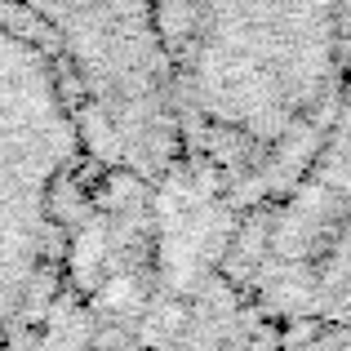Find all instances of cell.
Segmentation results:
<instances>
[{"mask_svg":"<svg viewBox=\"0 0 351 351\" xmlns=\"http://www.w3.org/2000/svg\"><path fill=\"white\" fill-rule=\"evenodd\" d=\"M85 147V94L40 9L0 5V351L36 302Z\"/></svg>","mask_w":351,"mask_h":351,"instance_id":"7a4b0ae2","label":"cell"},{"mask_svg":"<svg viewBox=\"0 0 351 351\" xmlns=\"http://www.w3.org/2000/svg\"><path fill=\"white\" fill-rule=\"evenodd\" d=\"M71 58L85 112L103 107L125 147H160L178 125L173 62L156 9H40Z\"/></svg>","mask_w":351,"mask_h":351,"instance_id":"3957f363","label":"cell"},{"mask_svg":"<svg viewBox=\"0 0 351 351\" xmlns=\"http://www.w3.org/2000/svg\"><path fill=\"white\" fill-rule=\"evenodd\" d=\"M298 351H351V320H338V325H325L320 334H311Z\"/></svg>","mask_w":351,"mask_h":351,"instance_id":"277c9868","label":"cell"},{"mask_svg":"<svg viewBox=\"0 0 351 351\" xmlns=\"http://www.w3.org/2000/svg\"><path fill=\"white\" fill-rule=\"evenodd\" d=\"M173 62L178 125L249 173L338 107L351 9H156Z\"/></svg>","mask_w":351,"mask_h":351,"instance_id":"6da1fadb","label":"cell"}]
</instances>
